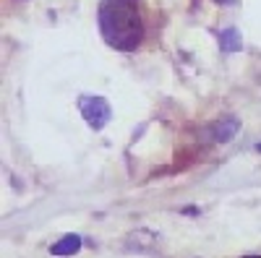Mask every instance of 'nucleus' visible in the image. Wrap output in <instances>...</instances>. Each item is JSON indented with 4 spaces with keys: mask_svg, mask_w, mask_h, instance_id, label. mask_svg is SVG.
<instances>
[{
    "mask_svg": "<svg viewBox=\"0 0 261 258\" xmlns=\"http://www.w3.org/2000/svg\"><path fill=\"white\" fill-rule=\"evenodd\" d=\"M256 149H258V152H261V144H258V146H256Z\"/></svg>",
    "mask_w": 261,
    "mask_h": 258,
    "instance_id": "obj_8",
    "label": "nucleus"
},
{
    "mask_svg": "<svg viewBox=\"0 0 261 258\" xmlns=\"http://www.w3.org/2000/svg\"><path fill=\"white\" fill-rule=\"evenodd\" d=\"M217 3H227L230 6V3H235V0H217Z\"/></svg>",
    "mask_w": 261,
    "mask_h": 258,
    "instance_id": "obj_6",
    "label": "nucleus"
},
{
    "mask_svg": "<svg viewBox=\"0 0 261 258\" xmlns=\"http://www.w3.org/2000/svg\"><path fill=\"white\" fill-rule=\"evenodd\" d=\"M220 47L225 52H238V50H241V32H238V29L220 32Z\"/></svg>",
    "mask_w": 261,
    "mask_h": 258,
    "instance_id": "obj_5",
    "label": "nucleus"
},
{
    "mask_svg": "<svg viewBox=\"0 0 261 258\" xmlns=\"http://www.w3.org/2000/svg\"><path fill=\"white\" fill-rule=\"evenodd\" d=\"M246 258H261V255H246Z\"/></svg>",
    "mask_w": 261,
    "mask_h": 258,
    "instance_id": "obj_7",
    "label": "nucleus"
},
{
    "mask_svg": "<svg viewBox=\"0 0 261 258\" xmlns=\"http://www.w3.org/2000/svg\"><path fill=\"white\" fill-rule=\"evenodd\" d=\"M79 107H81L84 120L89 123L94 131L105 128V123L110 120V115H113L110 112V104H107V99H102V97H81Z\"/></svg>",
    "mask_w": 261,
    "mask_h": 258,
    "instance_id": "obj_2",
    "label": "nucleus"
},
{
    "mask_svg": "<svg viewBox=\"0 0 261 258\" xmlns=\"http://www.w3.org/2000/svg\"><path fill=\"white\" fill-rule=\"evenodd\" d=\"M99 29L107 45L130 52L141 42V16L136 0H102L99 3Z\"/></svg>",
    "mask_w": 261,
    "mask_h": 258,
    "instance_id": "obj_1",
    "label": "nucleus"
},
{
    "mask_svg": "<svg viewBox=\"0 0 261 258\" xmlns=\"http://www.w3.org/2000/svg\"><path fill=\"white\" fill-rule=\"evenodd\" d=\"M81 250V238L79 235H63V238L58 240V243H53V248H50V253L53 255H73V253H79Z\"/></svg>",
    "mask_w": 261,
    "mask_h": 258,
    "instance_id": "obj_3",
    "label": "nucleus"
},
{
    "mask_svg": "<svg viewBox=\"0 0 261 258\" xmlns=\"http://www.w3.org/2000/svg\"><path fill=\"white\" fill-rule=\"evenodd\" d=\"M238 133V120H222V123H217L214 125V131H212V136H214V141L217 144H225V141H230L232 136Z\"/></svg>",
    "mask_w": 261,
    "mask_h": 258,
    "instance_id": "obj_4",
    "label": "nucleus"
}]
</instances>
